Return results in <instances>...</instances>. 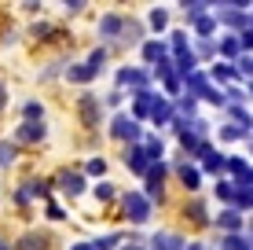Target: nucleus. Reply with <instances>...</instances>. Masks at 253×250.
Masks as SVG:
<instances>
[{
    "mask_svg": "<svg viewBox=\"0 0 253 250\" xmlns=\"http://www.w3.org/2000/svg\"><path fill=\"white\" fill-rule=\"evenodd\" d=\"M125 217L136 221V225H143V221L151 217V202H147V195H139V192L125 195Z\"/></svg>",
    "mask_w": 253,
    "mask_h": 250,
    "instance_id": "f257e3e1",
    "label": "nucleus"
},
{
    "mask_svg": "<svg viewBox=\"0 0 253 250\" xmlns=\"http://www.w3.org/2000/svg\"><path fill=\"white\" fill-rule=\"evenodd\" d=\"M77 110H81L84 125H99V100H95L92 92H84V96H81V103H77Z\"/></svg>",
    "mask_w": 253,
    "mask_h": 250,
    "instance_id": "f03ea898",
    "label": "nucleus"
},
{
    "mask_svg": "<svg viewBox=\"0 0 253 250\" xmlns=\"http://www.w3.org/2000/svg\"><path fill=\"white\" fill-rule=\"evenodd\" d=\"M114 136H121V140H139V125H136V118L118 114V118H114Z\"/></svg>",
    "mask_w": 253,
    "mask_h": 250,
    "instance_id": "7ed1b4c3",
    "label": "nucleus"
},
{
    "mask_svg": "<svg viewBox=\"0 0 253 250\" xmlns=\"http://www.w3.org/2000/svg\"><path fill=\"white\" fill-rule=\"evenodd\" d=\"M118 85H132L136 92H147V74L143 70H121L118 74Z\"/></svg>",
    "mask_w": 253,
    "mask_h": 250,
    "instance_id": "20e7f679",
    "label": "nucleus"
},
{
    "mask_svg": "<svg viewBox=\"0 0 253 250\" xmlns=\"http://www.w3.org/2000/svg\"><path fill=\"white\" fill-rule=\"evenodd\" d=\"M15 136H19L22 144H33V140L44 136V125H41V122H26V125H19V133H15Z\"/></svg>",
    "mask_w": 253,
    "mask_h": 250,
    "instance_id": "39448f33",
    "label": "nucleus"
},
{
    "mask_svg": "<svg viewBox=\"0 0 253 250\" xmlns=\"http://www.w3.org/2000/svg\"><path fill=\"white\" fill-rule=\"evenodd\" d=\"M125 162H128L132 173H147V154H143V148H132V151L125 154Z\"/></svg>",
    "mask_w": 253,
    "mask_h": 250,
    "instance_id": "423d86ee",
    "label": "nucleus"
},
{
    "mask_svg": "<svg viewBox=\"0 0 253 250\" xmlns=\"http://www.w3.org/2000/svg\"><path fill=\"white\" fill-rule=\"evenodd\" d=\"M63 192L81 195V192H84V177H81V173H63Z\"/></svg>",
    "mask_w": 253,
    "mask_h": 250,
    "instance_id": "0eeeda50",
    "label": "nucleus"
},
{
    "mask_svg": "<svg viewBox=\"0 0 253 250\" xmlns=\"http://www.w3.org/2000/svg\"><path fill=\"white\" fill-rule=\"evenodd\" d=\"M121 26H125V22H121L118 15H107V19L99 22V33H103V37H114V33H121Z\"/></svg>",
    "mask_w": 253,
    "mask_h": 250,
    "instance_id": "6e6552de",
    "label": "nucleus"
},
{
    "mask_svg": "<svg viewBox=\"0 0 253 250\" xmlns=\"http://www.w3.org/2000/svg\"><path fill=\"white\" fill-rule=\"evenodd\" d=\"M151 243H154V250H184V247H180V239H176V236H154Z\"/></svg>",
    "mask_w": 253,
    "mask_h": 250,
    "instance_id": "1a4fd4ad",
    "label": "nucleus"
},
{
    "mask_svg": "<svg viewBox=\"0 0 253 250\" xmlns=\"http://www.w3.org/2000/svg\"><path fill=\"white\" fill-rule=\"evenodd\" d=\"M143 55L151 59V63H162V59H165V45H158V41H151V45H143Z\"/></svg>",
    "mask_w": 253,
    "mask_h": 250,
    "instance_id": "9d476101",
    "label": "nucleus"
},
{
    "mask_svg": "<svg viewBox=\"0 0 253 250\" xmlns=\"http://www.w3.org/2000/svg\"><path fill=\"white\" fill-rule=\"evenodd\" d=\"M66 77H70V81H81V85H84V81H92L95 74L88 70V66H70V70H66Z\"/></svg>",
    "mask_w": 253,
    "mask_h": 250,
    "instance_id": "9b49d317",
    "label": "nucleus"
},
{
    "mask_svg": "<svg viewBox=\"0 0 253 250\" xmlns=\"http://www.w3.org/2000/svg\"><path fill=\"white\" fill-rule=\"evenodd\" d=\"M169 114H172V110H169V103H162V100L151 107V118H154L158 125H162V122H169Z\"/></svg>",
    "mask_w": 253,
    "mask_h": 250,
    "instance_id": "f8f14e48",
    "label": "nucleus"
},
{
    "mask_svg": "<svg viewBox=\"0 0 253 250\" xmlns=\"http://www.w3.org/2000/svg\"><path fill=\"white\" fill-rule=\"evenodd\" d=\"M143 154H147V158H162V140H158V136H147Z\"/></svg>",
    "mask_w": 253,
    "mask_h": 250,
    "instance_id": "ddd939ff",
    "label": "nucleus"
},
{
    "mask_svg": "<svg viewBox=\"0 0 253 250\" xmlns=\"http://www.w3.org/2000/svg\"><path fill=\"white\" fill-rule=\"evenodd\" d=\"M103 63H107V51L99 48V51H92V55H88V63H84V66H88L92 74H99V70H103Z\"/></svg>",
    "mask_w": 253,
    "mask_h": 250,
    "instance_id": "4468645a",
    "label": "nucleus"
},
{
    "mask_svg": "<svg viewBox=\"0 0 253 250\" xmlns=\"http://www.w3.org/2000/svg\"><path fill=\"white\" fill-rule=\"evenodd\" d=\"M44 243H48L44 236H26L22 243H19V250H44Z\"/></svg>",
    "mask_w": 253,
    "mask_h": 250,
    "instance_id": "2eb2a0df",
    "label": "nucleus"
},
{
    "mask_svg": "<svg viewBox=\"0 0 253 250\" xmlns=\"http://www.w3.org/2000/svg\"><path fill=\"white\" fill-rule=\"evenodd\" d=\"M121 33H125V37H121V41H128V45H136V41H139V22H125V26H121Z\"/></svg>",
    "mask_w": 253,
    "mask_h": 250,
    "instance_id": "dca6fc26",
    "label": "nucleus"
},
{
    "mask_svg": "<svg viewBox=\"0 0 253 250\" xmlns=\"http://www.w3.org/2000/svg\"><path fill=\"white\" fill-rule=\"evenodd\" d=\"M22 114L30 118V122H37V118H44V110H41V103H26V107H22Z\"/></svg>",
    "mask_w": 253,
    "mask_h": 250,
    "instance_id": "f3484780",
    "label": "nucleus"
},
{
    "mask_svg": "<svg viewBox=\"0 0 253 250\" xmlns=\"http://www.w3.org/2000/svg\"><path fill=\"white\" fill-rule=\"evenodd\" d=\"M92 247H95V250H114V247H118V236H103V239H95Z\"/></svg>",
    "mask_w": 253,
    "mask_h": 250,
    "instance_id": "a211bd4d",
    "label": "nucleus"
},
{
    "mask_svg": "<svg viewBox=\"0 0 253 250\" xmlns=\"http://www.w3.org/2000/svg\"><path fill=\"white\" fill-rule=\"evenodd\" d=\"M180 177H184V184H187V188H198V173H195V169H187V166H184V169H180Z\"/></svg>",
    "mask_w": 253,
    "mask_h": 250,
    "instance_id": "6ab92c4d",
    "label": "nucleus"
},
{
    "mask_svg": "<svg viewBox=\"0 0 253 250\" xmlns=\"http://www.w3.org/2000/svg\"><path fill=\"white\" fill-rule=\"evenodd\" d=\"M11 158H15V148L11 144H0V166H7Z\"/></svg>",
    "mask_w": 253,
    "mask_h": 250,
    "instance_id": "aec40b11",
    "label": "nucleus"
},
{
    "mask_svg": "<svg viewBox=\"0 0 253 250\" xmlns=\"http://www.w3.org/2000/svg\"><path fill=\"white\" fill-rule=\"evenodd\" d=\"M95 199H103V202L114 199V188H110V184H99V188H95Z\"/></svg>",
    "mask_w": 253,
    "mask_h": 250,
    "instance_id": "412c9836",
    "label": "nucleus"
},
{
    "mask_svg": "<svg viewBox=\"0 0 253 250\" xmlns=\"http://www.w3.org/2000/svg\"><path fill=\"white\" fill-rule=\"evenodd\" d=\"M165 19H169V15H165V11H158V7H154V11H151V26H158V30L165 26Z\"/></svg>",
    "mask_w": 253,
    "mask_h": 250,
    "instance_id": "4be33fe9",
    "label": "nucleus"
},
{
    "mask_svg": "<svg viewBox=\"0 0 253 250\" xmlns=\"http://www.w3.org/2000/svg\"><path fill=\"white\" fill-rule=\"evenodd\" d=\"M103 169H107V162H103V158H92L88 162V173H103Z\"/></svg>",
    "mask_w": 253,
    "mask_h": 250,
    "instance_id": "5701e85b",
    "label": "nucleus"
},
{
    "mask_svg": "<svg viewBox=\"0 0 253 250\" xmlns=\"http://www.w3.org/2000/svg\"><path fill=\"white\" fill-rule=\"evenodd\" d=\"M220 225H224V228H235V225H239V217H235V213H224Z\"/></svg>",
    "mask_w": 253,
    "mask_h": 250,
    "instance_id": "b1692460",
    "label": "nucleus"
},
{
    "mask_svg": "<svg viewBox=\"0 0 253 250\" xmlns=\"http://www.w3.org/2000/svg\"><path fill=\"white\" fill-rule=\"evenodd\" d=\"M70 250H95L92 243H77V247H70Z\"/></svg>",
    "mask_w": 253,
    "mask_h": 250,
    "instance_id": "393cba45",
    "label": "nucleus"
},
{
    "mask_svg": "<svg viewBox=\"0 0 253 250\" xmlns=\"http://www.w3.org/2000/svg\"><path fill=\"white\" fill-rule=\"evenodd\" d=\"M4 96H7V89H4V81H0V107H4Z\"/></svg>",
    "mask_w": 253,
    "mask_h": 250,
    "instance_id": "a878e982",
    "label": "nucleus"
},
{
    "mask_svg": "<svg viewBox=\"0 0 253 250\" xmlns=\"http://www.w3.org/2000/svg\"><path fill=\"white\" fill-rule=\"evenodd\" d=\"M0 250H11V247H7V243H0Z\"/></svg>",
    "mask_w": 253,
    "mask_h": 250,
    "instance_id": "bb28decb",
    "label": "nucleus"
},
{
    "mask_svg": "<svg viewBox=\"0 0 253 250\" xmlns=\"http://www.w3.org/2000/svg\"><path fill=\"white\" fill-rule=\"evenodd\" d=\"M187 250H202V247H187Z\"/></svg>",
    "mask_w": 253,
    "mask_h": 250,
    "instance_id": "cd10ccee",
    "label": "nucleus"
},
{
    "mask_svg": "<svg viewBox=\"0 0 253 250\" xmlns=\"http://www.w3.org/2000/svg\"><path fill=\"white\" fill-rule=\"evenodd\" d=\"M128 250H132V247H128Z\"/></svg>",
    "mask_w": 253,
    "mask_h": 250,
    "instance_id": "c85d7f7f",
    "label": "nucleus"
}]
</instances>
